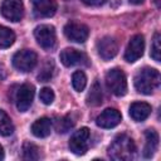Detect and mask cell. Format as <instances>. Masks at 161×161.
<instances>
[{
    "instance_id": "6da1fadb",
    "label": "cell",
    "mask_w": 161,
    "mask_h": 161,
    "mask_svg": "<svg viewBox=\"0 0 161 161\" xmlns=\"http://www.w3.org/2000/svg\"><path fill=\"white\" fill-rule=\"evenodd\" d=\"M135 153H136L135 142L127 135H118L108 147L109 157L117 161L132 160L135 157Z\"/></svg>"
},
{
    "instance_id": "7a4b0ae2",
    "label": "cell",
    "mask_w": 161,
    "mask_h": 161,
    "mask_svg": "<svg viewBox=\"0 0 161 161\" xmlns=\"http://www.w3.org/2000/svg\"><path fill=\"white\" fill-rule=\"evenodd\" d=\"M160 86V73L155 68L145 67L135 75V88L142 94H151Z\"/></svg>"
},
{
    "instance_id": "3957f363",
    "label": "cell",
    "mask_w": 161,
    "mask_h": 161,
    "mask_svg": "<svg viewBox=\"0 0 161 161\" xmlns=\"http://www.w3.org/2000/svg\"><path fill=\"white\" fill-rule=\"evenodd\" d=\"M106 84L108 89L117 97H122L127 93L126 75L121 69H111L106 74Z\"/></svg>"
},
{
    "instance_id": "277c9868",
    "label": "cell",
    "mask_w": 161,
    "mask_h": 161,
    "mask_svg": "<svg viewBox=\"0 0 161 161\" xmlns=\"http://www.w3.org/2000/svg\"><path fill=\"white\" fill-rule=\"evenodd\" d=\"M38 62L36 54L30 49H23L14 54L13 65L20 72H30Z\"/></svg>"
},
{
    "instance_id": "5b68a950",
    "label": "cell",
    "mask_w": 161,
    "mask_h": 161,
    "mask_svg": "<svg viewBox=\"0 0 161 161\" xmlns=\"http://www.w3.org/2000/svg\"><path fill=\"white\" fill-rule=\"evenodd\" d=\"M89 130L87 127H82L75 131L69 140V148L74 155H84L88 150L89 142Z\"/></svg>"
},
{
    "instance_id": "8992f818",
    "label": "cell",
    "mask_w": 161,
    "mask_h": 161,
    "mask_svg": "<svg viewBox=\"0 0 161 161\" xmlns=\"http://www.w3.org/2000/svg\"><path fill=\"white\" fill-rule=\"evenodd\" d=\"M34 36H35L38 44L47 50L52 49L55 45V39H57L55 29L52 25L42 24V25L36 26L34 30Z\"/></svg>"
},
{
    "instance_id": "52a82bcc",
    "label": "cell",
    "mask_w": 161,
    "mask_h": 161,
    "mask_svg": "<svg viewBox=\"0 0 161 161\" xmlns=\"http://www.w3.org/2000/svg\"><path fill=\"white\" fill-rule=\"evenodd\" d=\"M3 16L10 21H20L24 16V5L21 0H4L0 6Z\"/></svg>"
},
{
    "instance_id": "ba28073f",
    "label": "cell",
    "mask_w": 161,
    "mask_h": 161,
    "mask_svg": "<svg viewBox=\"0 0 161 161\" xmlns=\"http://www.w3.org/2000/svg\"><path fill=\"white\" fill-rule=\"evenodd\" d=\"M65 36L74 43H84L89 35V29L87 25L77 21H69L64 26Z\"/></svg>"
},
{
    "instance_id": "9c48e42d",
    "label": "cell",
    "mask_w": 161,
    "mask_h": 161,
    "mask_svg": "<svg viewBox=\"0 0 161 161\" xmlns=\"http://www.w3.org/2000/svg\"><path fill=\"white\" fill-rule=\"evenodd\" d=\"M143 49H145V39H143V36L141 34L133 35L130 39L128 45L126 48L125 59L128 63H133V62L138 60L143 54Z\"/></svg>"
},
{
    "instance_id": "30bf717a",
    "label": "cell",
    "mask_w": 161,
    "mask_h": 161,
    "mask_svg": "<svg viewBox=\"0 0 161 161\" xmlns=\"http://www.w3.org/2000/svg\"><path fill=\"white\" fill-rule=\"evenodd\" d=\"M34 99V87L31 84H23L19 87V89L16 91V96H15V102H16V108L20 112H26Z\"/></svg>"
},
{
    "instance_id": "8fae6325",
    "label": "cell",
    "mask_w": 161,
    "mask_h": 161,
    "mask_svg": "<svg viewBox=\"0 0 161 161\" xmlns=\"http://www.w3.org/2000/svg\"><path fill=\"white\" fill-rule=\"evenodd\" d=\"M97 52L103 60H111L118 53V44L111 36H103L97 42Z\"/></svg>"
},
{
    "instance_id": "7c38bea8",
    "label": "cell",
    "mask_w": 161,
    "mask_h": 161,
    "mask_svg": "<svg viewBox=\"0 0 161 161\" xmlns=\"http://www.w3.org/2000/svg\"><path fill=\"white\" fill-rule=\"evenodd\" d=\"M122 119L121 113L116 108H106L96 119V123L101 128H113Z\"/></svg>"
},
{
    "instance_id": "4fadbf2b",
    "label": "cell",
    "mask_w": 161,
    "mask_h": 161,
    "mask_svg": "<svg viewBox=\"0 0 161 161\" xmlns=\"http://www.w3.org/2000/svg\"><path fill=\"white\" fill-rule=\"evenodd\" d=\"M60 62L65 65V67H73V65H78V64H83L87 60V57L84 53L73 49V48H65L64 50L60 52Z\"/></svg>"
},
{
    "instance_id": "5bb4252c",
    "label": "cell",
    "mask_w": 161,
    "mask_h": 161,
    "mask_svg": "<svg viewBox=\"0 0 161 161\" xmlns=\"http://www.w3.org/2000/svg\"><path fill=\"white\" fill-rule=\"evenodd\" d=\"M34 14L39 18H50L57 11L55 0H31Z\"/></svg>"
},
{
    "instance_id": "9a60e30c",
    "label": "cell",
    "mask_w": 161,
    "mask_h": 161,
    "mask_svg": "<svg viewBox=\"0 0 161 161\" xmlns=\"http://www.w3.org/2000/svg\"><path fill=\"white\" fill-rule=\"evenodd\" d=\"M151 114V106L146 102H133L130 106V116L133 121H145Z\"/></svg>"
},
{
    "instance_id": "2e32d148",
    "label": "cell",
    "mask_w": 161,
    "mask_h": 161,
    "mask_svg": "<svg viewBox=\"0 0 161 161\" xmlns=\"http://www.w3.org/2000/svg\"><path fill=\"white\" fill-rule=\"evenodd\" d=\"M50 131H52V121L48 117H42L31 125V133L39 138L48 137L50 135Z\"/></svg>"
},
{
    "instance_id": "e0dca14e",
    "label": "cell",
    "mask_w": 161,
    "mask_h": 161,
    "mask_svg": "<svg viewBox=\"0 0 161 161\" xmlns=\"http://www.w3.org/2000/svg\"><path fill=\"white\" fill-rule=\"evenodd\" d=\"M145 137H146V145L143 147V156L146 158H150L153 156V153L158 147V135L155 130H147L145 132Z\"/></svg>"
},
{
    "instance_id": "ac0fdd59",
    "label": "cell",
    "mask_w": 161,
    "mask_h": 161,
    "mask_svg": "<svg viewBox=\"0 0 161 161\" xmlns=\"http://www.w3.org/2000/svg\"><path fill=\"white\" fill-rule=\"evenodd\" d=\"M102 88H101V84L98 80H96L92 87H91V91L88 92L87 94V104L88 106H92V107H97L102 103Z\"/></svg>"
},
{
    "instance_id": "d6986e66",
    "label": "cell",
    "mask_w": 161,
    "mask_h": 161,
    "mask_svg": "<svg viewBox=\"0 0 161 161\" xmlns=\"http://www.w3.org/2000/svg\"><path fill=\"white\" fill-rule=\"evenodd\" d=\"M15 42V34L11 29L0 25V48L5 49L14 44Z\"/></svg>"
},
{
    "instance_id": "ffe728a7",
    "label": "cell",
    "mask_w": 161,
    "mask_h": 161,
    "mask_svg": "<svg viewBox=\"0 0 161 161\" xmlns=\"http://www.w3.org/2000/svg\"><path fill=\"white\" fill-rule=\"evenodd\" d=\"M23 158L24 160H39L40 158V152H39V147L35 146L31 142H24L23 145Z\"/></svg>"
},
{
    "instance_id": "44dd1931",
    "label": "cell",
    "mask_w": 161,
    "mask_h": 161,
    "mask_svg": "<svg viewBox=\"0 0 161 161\" xmlns=\"http://www.w3.org/2000/svg\"><path fill=\"white\" fill-rule=\"evenodd\" d=\"M14 131V125L10 117L0 109V136H10Z\"/></svg>"
},
{
    "instance_id": "7402d4cb",
    "label": "cell",
    "mask_w": 161,
    "mask_h": 161,
    "mask_svg": "<svg viewBox=\"0 0 161 161\" xmlns=\"http://www.w3.org/2000/svg\"><path fill=\"white\" fill-rule=\"evenodd\" d=\"M72 84L77 92H82L87 84V77L82 70H77L72 75Z\"/></svg>"
},
{
    "instance_id": "603a6c76",
    "label": "cell",
    "mask_w": 161,
    "mask_h": 161,
    "mask_svg": "<svg viewBox=\"0 0 161 161\" xmlns=\"http://www.w3.org/2000/svg\"><path fill=\"white\" fill-rule=\"evenodd\" d=\"M73 126H74V121H73L72 116H70V114H67V116H64V117H62V118H59V119L57 121L55 128H57V131H58L59 133H65V132H68Z\"/></svg>"
},
{
    "instance_id": "cb8c5ba5",
    "label": "cell",
    "mask_w": 161,
    "mask_h": 161,
    "mask_svg": "<svg viewBox=\"0 0 161 161\" xmlns=\"http://www.w3.org/2000/svg\"><path fill=\"white\" fill-rule=\"evenodd\" d=\"M53 73H54V63L50 62V60H48L43 65L42 70L38 74L39 82H48V80H50V78L53 77Z\"/></svg>"
},
{
    "instance_id": "d4e9b609",
    "label": "cell",
    "mask_w": 161,
    "mask_h": 161,
    "mask_svg": "<svg viewBox=\"0 0 161 161\" xmlns=\"http://www.w3.org/2000/svg\"><path fill=\"white\" fill-rule=\"evenodd\" d=\"M161 47H160V33H155L153 39H152V44H151V57L153 58V60L160 62L161 57Z\"/></svg>"
},
{
    "instance_id": "484cf974",
    "label": "cell",
    "mask_w": 161,
    "mask_h": 161,
    "mask_svg": "<svg viewBox=\"0 0 161 161\" xmlns=\"http://www.w3.org/2000/svg\"><path fill=\"white\" fill-rule=\"evenodd\" d=\"M40 101L44 103V104H52L53 101H54V92L52 88H48V87H44L42 91H40Z\"/></svg>"
},
{
    "instance_id": "4316f807",
    "label": "cell",
    "mask_w": 161,
    "mask_h": 161,
    "mask_svg": "<svg viewBox=\"0 0 161 161\" xmlns=\"http://www.w3.org/2000/svg\"><path fill=\"white\" fill-rule=\"evenodd\" d=\"M82 3L88 6H101L106 3V0H82Z\"/></svg>"
},
{
    "instance_id": "83f0119b",
    "label": "cell",
    "mask_w": 161,
    "mask_h": 161,
    "mask_svg": "<svg viewBox=\"0 0 161 161\" xmlns=\"http://www.w3.org/2000/svg\"><path fill=\"white\" fill-rule=\"evenodd\" d=\"M5 77V69H4V67L0 64V79H3Z\"/></svg>"
},
{
    "instance_id": "f1b7e54d",
    "label": "cell",
    "mask_w": 161,
    "mask_h": 161,
    "mask_svg": "<svg viewBox=\"0 0 161 161\" xmlns=\"http://www.w3.org/2000/svg\"><path fill=\"white\" fill-rule=\"evenodd\" d=\"M131 4H133V5H140V4H142L143 3V0H128Z\"/></svg>"
},
{
    "instance_id": "f546056e",
    "label": "cell",
    "mask_w": 161,
    "mask_h": 161,
    "mask_svg": "<svg viewBox=\"0 0 161 161\" xmlns=\"http://www.w3.org/2000/svg\"><path fill=\"white\" fill-rule=\"evenodd\" d=\"M4 158V148H3V146L0 145V160H3Z\"/></svg>"
},
{
    "instance_id": "4dcf8cb0",
    "label": "cell",
    "mask_w": 161,
    "mask_h": 161,
    "mask_svg": "<svg viewBox=\"0 0 161 161\" xmlns=\"http://www.w3.org/2000/svg\"><path fill=\"white\" fill-rule=\"evenodd\" d=\"M153 1H155L156 6H157V8H160V0H153Z\"/></svg>"
}]
</instances>
